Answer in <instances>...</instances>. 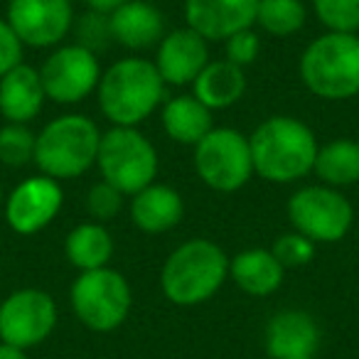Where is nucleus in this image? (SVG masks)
<instances>
[{
	"instance_id": "1",
	"label": "nucleus",
	"mask_w": 359,
	"mask_h": 359,
	"mask_svg": "<svg viewBox=\"0 0 359 359\" xmlns=\"http://www.w3.org/2000/svg\"><path fill=\"white\" fill-rule=\"evenodd\" d=\"M254 175L271 185H293L313 175L318 135L305 121L288 114L264 118L249 135Z\"/></svg>"
},
{
	"instance_id": "2",
	"label": "nucleus",
	"mask_w": 359,
	"mask_h": 359,
	"mask_svg": "<svg viewBox=\"0 0 359 359\" xmlns=\"http://www.w3.org/2000/svg\"><path fill=\"white\" fill-rule=\"evenodd\" d=\"M165 89L153 60L121 57L101 72L96 104L111 126L138 128L165 104Z\"/></svg>"
},
{
	"instance_id": "3",
	"label": "nucleus",
	"mask_w": 359,
	"mask_h": 359,
	"mask_svg": "<svg viewBox=\"0 0 359 359\" xmlns=\"http://www.w3.org/2000/svg\"><path fill=\"white\" fill-rule=\"evenodd\" d=\"M229 278V256L212 239H187L160 269V290L172 305L195 308L212 300Z\"/></svg>"
},
{
	"instance_id": "4",
	"label": "nucleus",
	"mask_w": 359,
	"mask_h": 359,
	"mask_svg": "<svg viewBox=\"0 0 359 359\" xmlns=\"http://www.w3.org/2000/svg\"><path fill=\"white\" fill-rule=\"evenodd\" d=\"M101 133L94 118L84 114H65L47 121L35 140V168L40 175L67 182L96 165Z\"/></svg>"
},
{
	"instance_id": "5",
	"label": "nucleus",
	"mask_w": 359,
	"mask_h": 359,
	"mask_svg": "<svg viewBox=\"0 0 359 359\" xmlns=\"http://www.w3.org/2000/svg\"><path fill=\"white\" fill-rule=\"evenodd\" d=\"M303 86L323 101H349L359 94V35L323 32L298 60Z\"/></svg>"
},
{
	"instance_id": "6",
	"label": "nucleus",
	"mask_w": 359,
	"mask_h": 359,
	"mask_svg": "<svg viewBox=\"0 0 359 359\" xmlns=\"http://www.w3.org/2000/svg\"><path fill=\"white\" fill-rule=\"evenodd\" d=\"M96 168L101 180L121 190L126 197H133L150 182H155L160 170V155L153 140L138 128L111 126L101 133Z\"/></svg>"
},
{
	"instance_id": "7",
	"label": "nucleus",
	"mask_w": 359,
	"mask_h": 359,
	"mask_svg": "<svg viewBox=\"0 0 359 359\" xmlns=\"http://www.w3.org/2000/svg\"><path fill=\"white\" fill-rule=\"evenodd\" d=\"M69 305L81 325L91 332H114L128 320L133 290L121 271H84L69 288Z\"/></svg>"
},
{
	"instance_id": "8",
	"label": "nucleus",
	"mask_w": 359,
	"mask_h": 359,
	"mask_svg": "<svg viewBox=\"0 0 359 359\" xmlns=\"http://www.w3.org/2000/svg\"><path fill=\"white\" fill-rule=\"evenodd\" d=\"M192 165L210 190L219 195L239 192L254 177L249 135L231 126H215L192 148Z\"/></svg>"
},
{
	"instance_id": "9",
	"label": "nucleus",
	"mask_w": 359,
	"mask_h": 359,
	"mask_svg": "<svg viewBox=\"0 0 359 359\" xmlns=\"http://www.w3.org/2000/svg\"><path fill=\"white\" fill-rule=\"evenodd\" d=\"M285 215L290 229L315 244H337L354 224V207L347 195L323 182L298 187L285 202Z\"/></svg>"
},
{
	"instance_id": "10",
	"label": "nucleus",
	"mask_w": 359,
	"mask_h": 359,
	"mask_svg": "<svg viewBox=\"0 0 359 359\" xmlns=\"http://www.w3.org/2000/svg\"><path fill=\"white\" fill-rule=\"evenodd\" d=\"M47 101L60 106H74L96 94L101 81V62L94 50L69 42L50 50L40 67Z\"/></svg>"
},
{
	"instance_id": "11",
	"label": "nucleus",
	"mask_w": 359,
	"mask_h": 359,
	"mask_svg": "<svg viewBox=\"0 0 359 359\" xmlns=\"http://www.w3.org/2000/svg\"><path fill=\"white\" fill-rule=\"evenodd\" d=\"M57 303L42 288H18L0 303V342L20 349L42 344L57 327Z\"/></svg>"
},
{
	"instance_id": "12",
	"label": "nucleus",
	"mask_w": 359,
	"mask_h": 359,
	"mask_svg": "<svg viewBox=\"0 0 359 359\" xmlns=\"http://www.w3.org/2000/svg\"><path fill=\"white\" fill-rule=\"evenodd\" d=\"M6 20L22 47L55 50L74 27V6L72 0H8Z\"/></svg>"
},
{
	"instance_id": "13",
	"label": "nucleus",
	"mask_w": 359,
	"mask_h": 359,
	"mask_svg": "<svg viewBox=\"0 0 359 359\" xmlns=\"http://www.w3.org/2000/svg\"><path fill=\"white\" fill-rule=\"evenodd\" d=\"M65 207V187L47 175H30L18 182L3 202L8 226L20 236H35L57 219Z\"/></svg>"
},
{
	"instance_id": "14",
	"label": "nucleus",
	"mask_w": 359,
	"mask_h": 359,
	"mask_svg": "<svg viewBox=\"0 0 359 359\" xmlns=\"http://www.w3.org/2000/svg\"><path fill=\"white\" fill-rule=\"evenodd\" d=\"M185 25L207 42L224 45L236 32L256 27L259 0H185Z\"/></svg>"
},
{
	"instance_id": "15",
	"label": "nucleus",
	"mask_w": 359,
	"mask_h": 359,
	"mask_svg": "<svg viewBox=\"0 0 359 359\" xmlns=\"http://www.w3.org/2000/svg\"><path fill=\"white\" fill-rule=\"evenodd\" d=\"M210 62V42L187 25L165 32L153 57L155 69L168 86H192Z\"/></svg>"
},
{
	"instance_id": "16",
	"label": "nucleus",
	"mask_w": 359,
	"mask_h": 359,
	"mask_svg": "<svg viewBox=\"0 0 359 359\" xmlns=\"http://www.w3.org/2000/svg\"><path fill=\"white\" fill-rule=\"evenodd\" d=\"M106 25H109L111 40L130 52H143L150 50V47H158L165 32H168L163 11L155 8L153 3H148V0H128V3H123L111 15H106Z\"/></svg>"
},
{
	"instance_id": "17",
	"label": "nucleus",
	"mask_w": 359,
	"mask_h": 359,
	"mask_svg": "<svg viewBox=\"0 0 359 359\" xmlns=\"http://www.w3.org/2000/svg\"><path fill=\"white\" fill-rule=\"evenodd\" d=\"M318 347V320L305 310H280L266 325V352L271 359H310Z\"/></svg>"
},
{
	"instance_id": "18",
	"label": "nucleus",
	"mask_w": 359,
	"mask_h": 359,
	"mask_svg": "<svg viewBox=\"0 0 359 359\" xmlns=\"http://www.w3.org/2000/svg\"><path fill=\"white\" fill-rule=\"evenodd\" d=\"M130 224L148 236L168 234L185 217V200L168 182H150L128 202Z\"/></svg>"
},
{
	"instance_id": "19",
	"label": "nucleus",
	"mask_w": 359,
	"mask_h": 359,
	"mask_svg": "<svg viewBox=\"0 0 359 359\" xmlns=\"http://www.w3.org/2000/svg\"><path fill=\"white\" fill-rule=\"evenodd\" d=\"M47 104L40 69L32 65H18L6 76H0V116L6 123H25L35 121Z\"/></svg>"
},
{
	"instance_id": "20",
	"label": "nucleus",
	"mask_w": 359,
	"mask_h": 359,
	"mask_svg": "<svg viewBox=\"0 0 359 359\" xmlns=\"http://www.w3.org/2000/svg\"><path fill=\"white\" fill-rule=\"evenodd\" d=\"M229 278L251 298H269L283 285L285 269L271 249L251 246L229 259Z\"/></svg>"
},
{
	"instance_id": "21",
	"label": "nucleus",
	"mask_w": 359,
	"mask_h": 359,
	"mask_svg": "<svg viewBox=\"0 0 359 359\" xmlns=\"http://www.w3.org/2000/svg\"><path fill=\"white\" fill-rule=\"evenodd\" d=\"M160 123L172 143L190 145V148H195L215 128L212 111L205 104H200L192 94L165 99V104L160 106Z\"/></svg>"
},
{
	"instance_id": "22",
	"label": "nucleus",
	"mask_w": 359,
	"mask_h": 359,
	"mask_svg": "<svg viewBox=\"0 0 359 359\" xmlns=\"http://www.w3.org/2000/svg\"><path fill=\"white\" fill-rule=\"evenodd\" d=\"M246 94V74L241 67L229 60H212L192 81V96L207 109L215 111L231 109Z\"/></svg>"
},
{
	"instance_id": "23",
	"label": "nucleus",
	"mask_w": 359,
	"mask_h": 359,
	"mask_svg": "<svg viewBox=\"0 0 359 359\" xmlns=\"http://www.w3.org/2000/svg\"><path fill=\"white\" fill-rule=\"evenodd\" d=\"M114 236L101 222H81L72 226L65 239V256L79 273L106 269L114 259Z\"/></svg>"
},
{
	"instance_id": "24",
	"label": "nucleus",
	"mask_w": 359,
	"mask_h": 359,
	"mask_svg": "<svg viewBox=\"0 0 359 359\" xmlns=\"http://www.w3.org/2000/svg\"><path fill=\"white\" fill-rule=\"evenodd\" d=\"M313 175L327 187L344 190L359 182V143L352 138H334L320 145Z\"/></svg>"
},
{
	"instance_id": "25",
	"label": "nucleus",
	"mask_w": 359,
	"mask_h": 359,
	"mask_svg": "<svg viewBox=\"0 0 359 359\" xmlns=\"http://www.w3.org/2000/svg\"><path fill=\"white\" fill-rule=\"evenodd\" d=\"M308 22L303 0H259L256 27L271 37H293Z\"/></svg>"
},
{
	"instance_id": "26",
	"label": "nucleus",
	"mask_w": 359,
	"mask_h": 359,
	"mask_svg": "<svg viewBox=\"0 0 359 359\" xmlns=\"http://www.w3.org/2000/svg\"><path fill=\"white\" fill-rule=\"evenodd\" d=\"M37 133L25 123H6L0 128V163L8 168H25L35 160Z\"/></svg>"
},
{
	"instance_id": "27",
	"label": "nucleus",
	"mask_w": 359,
	"mask_h": 359,
	"mask_svg": "<svg viewBox=\"0 0 359 359\" xmlns=\"http://www.w3.org/2000/svg\"><path fill=\"white\" fill-rule=\"evenodd\" d=\"M313 13L325 32L359 35V0H313Z\"/></svg>"
},
{
	"instance_id": "28",
	"label": "nucleus",
	"mask_w": 359,
	"mask_h": 359,
	"mask_svg": "<svg viewBox=\"0 0 359 359\" xmlns=\"http://www.w3.org/2000/svg\"><path fill=\"white\" fill-rule=\"evenodd\" d=\"M271 251L278 259V264L288 269H303L310 261L315 259V251H318V244L310 241L308 236L298 234V231H283L278 239L271 244Z\"/></svg>"
},
{
	"instance_id": "29",
	"label": "nucleus",
	"mask_w": 359,
	"mask_h": 359,
	"mask_svg": "<svg viewBox=\"0 0 359 359\" xmlns=\"http://www.w3.org/2000/svg\"><path fill=\"white\" fill-rule=\"evenodd\" d=\"M123 205H126L123 192L116 190L114 185H109L104 180L94 182L89 187V192H86V212H89L91 219L101 222V224L116 219L121 215V210H123Z\"/></svg>"
},
{
	"instance_id": "30",
	"label": "nucleus",
	"mask_w": 359,
	"mask_h": 359,
	"mask_svg": "<svg viewBox=\"0 0 359 359\" xmlns=\"http://www.w3.org/2000/svg\"><path fill=\"white\" fill-rule=\"evenodd\" d=\"M261 55V37L256 32V27H249V30L236 32L234 37L224 42V60H229L231 65L246 69L249 65H254Z\"/></svg>"
},
{
	"instance_id": "31",
	"label": "nucleus",
	"mask_w": 359,
	"mask_h": 359,
	"mask_svg": "<svg viewBox=\"0 0 359 359\" xmlns=\"http://www.w3.org/2000/svg\"><path fill=\"white\" fill-rule=\"evenodd\" d=\"M22 52H25L22 42L18 40L6 18H0V76H6L11 69L22 65Z\"/></svg>"
},
{
	"instance_id": "32",
	"label": "nucleus",
	"mask_w": 359,
	"mask_h": 359,
	"mask_svg": "<svg viewBox=\"0 0 359 359\" xmlns=\"http://www.w3.org/2000/svg\"><path fill=\"white\" fill-rule=\"evenodd\" d=\"M123 3H128V0H84V6L89 8V13H96V15H111Z\"/></svg>"
},
{
	"instance_id": "33",
	"label": "nucleus",
	"mask_w": 359,
	"mask_h": 359,
	"mask_svg": "<svg viewBox=\"0 0 359 359\" xmlns=\"http://www.w3.org/2000/svg\"><path fill=\"white\" fill-rule=\"evenodd\" d=\"M0 359H27V352L20 347H13V344L0 342Z\"/></svg>"
},
{
	"instance_id": "34",
	"label": "nucleus",
	"mask_w": 359,
	"mask_h": 359,
	"mask_svg": "<svg viewBox=\"0 0 359 359\" xmlns=\"http://www.w3.org/2000/svg\"><path fill=\"white\" fill-rule=\"evenodd\" d=\"M3 202H6V192H3V185H0V210H3Z\"/></svg>"
},
{
	"instance_id": "35",
	"label": "nucleus",
	"mask_w": 359,
	"mask_h": 359,
	"mask_svg": "<svg viewBox=\"0 0 359 359\" xmlns=\"http://www.w3.org/2000/svg\"><path fill=\"white\" fill-rule=\"evenodd\" d=\"M310 359H313V357H310Z\"/></svg>"
}]
</instances>
